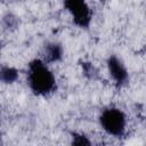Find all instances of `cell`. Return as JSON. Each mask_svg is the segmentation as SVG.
Wrapping results in <instances>:
<instances>
[{"label": "cell", "mask_w": 146, "mask_h": 146, "mask_svg": "<svg viewBox=\"0 0 146 146\" xmlns=\"http://www.w3.org/2000/svg\"><path fill=\"white\" fill-rule=\"evenodd\" d=\"M27 83L33 94L38 96H47L56 88V79L54 73L43 59L35 58L30 62L27 67Z\"/></svg>", "instance_id": "6da1fadb"}, {"label": "cell", "mask_w": 146, "mask_h": 146, "mask_svg": "<svg viewBox=\"0 0 146 146\" xmlns=\"http://www.w3.org/2000/svg\"><path fill=\"white\" fill-rule=\"evenodd\" d=\"M99 123L106 133L113 137H121L125 131L127 117L120 108L107 107L102 111L99 116Z\"/></svg>", "instance_id": "7a4b0ae2"}, {"label": "cell", "mask_w": 146, "mask_h": 146, "mask_svg": "<svg viewBox=\"0 0 146 146\" xmlns=\"http://www.w3.org/2000/svg\"><path fill=\"white\" fill-rule=\"evenodd\" d=\"M64 7L80 27H88L91 22V9L86 0H63Z\"/></svg>", "instance_id": "3957f363"}, {"label": "cell", "mask_w": 146, "mask_h": 146, "mask_svg": "<svg viewBox=\"0 0 146 146\" xmlns=\"http://www.w3.org/2000/svg\"><path fill=\"white\" fill-rule=\"evenodd\" d=\"M107 66H108L110 74L115 81V83L119 87L123 86L128 80V72L123 63L116 56L112 55L107 60Z\"/></svg>", "instance_id": "277c9868"}, {"label": "cell", "mask_w": 146, "mask_h": 146, "mask_svg": "<svg viewBox=\"0 0 146 146\" xmlns=\"http://www.w3.org/2000/svg\"><path fill=\"white\" fill-rule=\"evenodd\" d=\"M60 57H62V48H60V46L56 44V43H52V44H49L47 47V49H46V58L43 60L49 63V62L58 60Z\"/></svg>", "instance_id": "5b68a950"}, {"label": "cell", "mask_w": 146, "mask_h": 146, "mask_svg": "<svg viewBox=\"0 0 146 146\" xmlns=\"http://www.w3.org/2000/svg\"><path fill=\"white\" fill-rule=\"evenodd\" d=\"M17 78V71L11 67H2L1 79L3 82H13Z\"/></svg>", "instance_id": "8992f818"}, {"label": "cell", "mask_w": 146, "mask_h": 146, "mask_svg": "<svg viewBox=\"0 0 146 146\" xmlns=\"http://www.w3.org/2000/svg\"><path fill=\"white\" fill-rule=\"evenodd\" d=\"M72 144H74V145H89V144H90V141H89L84 136L78 135V136L73 137Z\"/></svg>", "instance_id": "52a82bcc"}]
</instances>
